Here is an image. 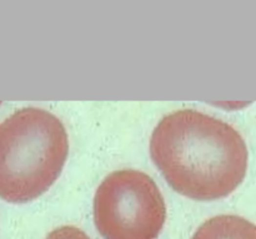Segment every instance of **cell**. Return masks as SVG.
Wrapping results in <instances>:
<instances>
[{"label": "cell", "instance_id": "1", "mask_svg": "<svg viewBox=\"0 0 256 239\" xmlns=\"http://www.w3.org/2000/svg\"><path fill=\"white\" fill-rule=\"evenodd\" d=\"M150 155L170 187L196 201L228 197L246 176L244 138L219 118L186 109L165 116L150 138Z\"/></svg>", "mask_w": 256, "mask_h": 239}, {"label": "cell", "instance_id": "2", "mask_svg": "<svg viewBox=\"0 0 256 239\" xmlns=\"http://www.w3.org/2000/svg\"><path fill=\"white\" fill-rule=\"evenodd\" d=\"M69 153L68 133L59 118L25 107L0 124V198L26 203L59 178Z\"/></svg>", "mask_w": 256, "mask_h": 239}, {"label": "cell", "instance_id": "3", "mask_svg": "<svg viewBox=\"0 0 256 239\" xmlns=\"http://www.w3.org/2000/svg\"><path fill=\"white\" fill-rule=\"evenodd\" d=\"M165 220L163 194L144 172H111L96 189L94 221L104 239H156Z\"/></svg>", "mask_w": 256, "mask_h": 239}, {"label": "cell", "instance_id": "4", "mask_svg": "<svg viewBox=\"0 0 256 239\" xmlns=\"http://www.w3.org/2000/svg\"><path fill=\"white\" fill-rule=\"evenodd\" d=\"M192 239H256V228L242 217L221 214L204 222Z\"/></svg>", "mask_w": 256, "mask_h": 239}, {"label": "cell", "instance_id": "5", "mask_svg": "<svg viewBox=\"0 0 256 239\" xmlns=\"http://www.w3.org/2000/svg\"><path fill=\"white\" fill-rule=\"evenodd\" d=\"M46 239H90L85 232L73 225H64L51 231Z\"/></svg>", "mask_w": 256, "mask_h": 239}]
</instances>
